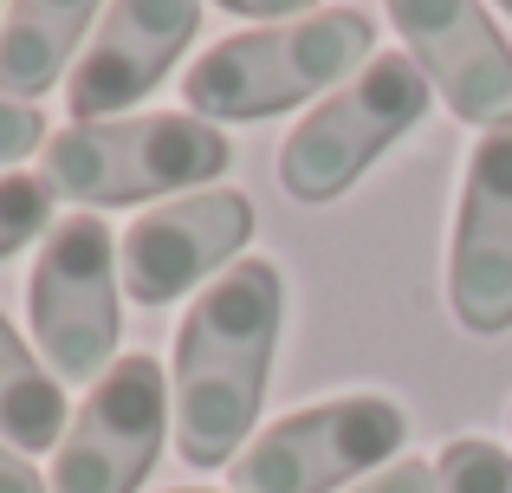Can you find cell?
I'll use <instances>...</instances> for the list:
<instances>
[{"label": "cell", "instance_id": "9a60e30c", "mask_svg": "<svg viewBox=\"0 0 512 493\" xmlns=\"http://www.w3.org/2000/svg\"><path fill=\"white\" fill-rule=\"evenodd\" d=\"M39 234H52V182L7 169L0 176V260L20 253L26 241H39Z\"/></svg>", "mask_w": 512, "mask_h": 493}, {"label": "cell", "instance_id": "7402d4cb", "mask_svg": "<svg viewBox=\"0 0 512 493\" xmlns=\"http://www.w3.org/2000/svg\"><path fill=\"white\" fill-rule=\"evenodd\" d=\"M0 7H7V0H0Z\"/></svg>", "mask_w": 512, "mask_h": 493}, {"label": "cell", "instance_id": "7a4b0ae2", "mask_svg": "<svg viewBox=\"0 0 512 493\" xmlns=\"http://www.w3.org/2000/svg\"><path fill=\"white\" fill-rule=\"evenodd\" d=\"M376 59V20L357 7H325L305 20H279L260 33H234L208 46L182 72V98L208 124H253L357 78Z\"/></svg>", "mask_w": 512, "mask_h": 493}, {"label": "cell", "instance_id": "8fae6325", "mask_svg": "<svg viewBox=\"0 0 512 493\" xmlns=\"http://www.w3.org/2000/svg\"><path fill=\"white\" fill-rule=\"evenodd\" d=\"M195 33H201V0H111L85 59L65 78V111L78 124H104L111 111L143 104Z\"/></svg>", "mask_w": 512, "mask_h": 493}, {"label": "cell", "instance_id": "44dd1931", "mask_svg": "<svg viewBox=\"0 0 512 493\" xmlns=\"http://www.w3.org/2000/svg\"><path fill=\"white\" fill-rule=\"evenodd\" d=\"M182 493H195V487H182Z\"/></svg>", "mask_w": 512, "mask_h": 493}, {"label": "cell", "instance_id": "9c48e42d", "mask_svg": "<svg viewBox=\"0 0 512 493\" xmlns=\"http://www.w3.org/2000/svg\"><path fill=\"white\" fill-rule=\"evenodd\" d=\"M253 241V202L240 189H195L182 202H163L156 215H137L117 247L124 292L137 305H169L201 279H221L227 260Z\"/></svg>", "mask_w": 512, "mask_h": 493}, {"label": "cell", "instance_id": "3957f363", "mask_svg": "<svg viewBox=\"0 0 512 493\" xmlns=\"http://www.w3.org/2000/svg\"><path fill=\"white\" fill-rule=\"evenodd\" d=\"M227 163H234L227 137L195 111L104 117V124H72L46 143L52 195L78 208H130L156 195L208 189Z\"/></svg>", "mask_w": 512, "mask_h": 493}, {"label": "cell", "instance_id": "e0dca14e", "mask_svg": "<svg viewBox=\"0 0 512 493\" xmlns=\"http://www.w3.org/2000/svg\"><path fill=\"white\" fill-rule=\"evenodd\" d=\"M350 493H441V474L428 461H389L383 474H370V481L350 487Z\"/></svg>", "mask_w": 512, "mask_h": 493}, {"label": "cell", "instance_id": "ffe728a7", "mask_svg": "<svg viewBox=\"0 0 512 493\" xmlns=\"http://www.w3.org/2000/svg\"><path fill=\"white\" fill-rule=\"evenodd\" d=\"M500 7H506V13H512V0H500Z\"/></svg>", "mask_w": 512, "mask_h": 493}, {"label": "cell", "instance_id": "8992f818", "mask_svg": "<svg viewBox=\"0 0 512 493\" xmlns=\"http://www.w3.org/2000/svg\"><path fill=\"white\" fill-rule=\"evenodd\" d=\"M117 241L98 215H65L46 234L26 286V312H33V338L52 377L65 383H98L117 364Z\"/></svg>", "mask_w": 512, "mask_h": 493}, {"label": "cell", "instance_id": "5bb4252c", "mask_svg": "<svg viewBox=\"0 0 512 493\" xmlns=\"http://www.w3.org/2000/svg\"><path fill=\"white\" fill-rule=\"evenodd\" d=\"M441 493H512V455L480 435H454L435 461Z\"/></svg>", "mask_w": 512, "mask_h": 493}, {"label": "cell", "instance_id": "ba28073f", "mask_svg": "<svg viewBox=\"0 0 512 493\" xmlns=\"http://www.w3.org/2000/svg\"><path fill=\"white\" fill-rule=\"evenodd\" d=\"M448 305L474 338L512 331V124L480 130L454 202Z\"/></svg>", "mask_w": 512, "mask_h": 493}, {"label": "cell", "instance_id": "277c9868", "mask_svg": "<svg viewBox=\"0 0 512 493\" xmlns=\"http://www.w3.org/2000/svg\"><path fill=\"white\" fill-rule=\"evenodd\" d=\"M428 91L435 85L422 78V65L409 52H376L357 78H344L318 111H305L292 124L286 150H279L286 195L305 208L338 202L389 143H402L428 117Z\"/></svg>", "mask_w": 512, "mask_h": 493}, {"label": "cell", "instance_id": "5b68a950", "mask_svg": "<svg viewBox=\"0 0 512 493\" xmlns=\"http://www.w3.org/2000/svg\"><path fill=\"white\" fill-rule=\"evenodd\" d=\"M409 442V416L389 396H331L292 409L260 429L234 455V493H331L344 481H370Z\"/></svg>", "mask_w": 512, "mask_h": 493}, {"label": "cell", "instance_id": "6da1fadb", "mask_svg": "<svg viewBox=\"0 0 512 493\" xmlns=\"http://www.w3.org/2000/svg\"><path fill=\"white\" fill-rule=\"evenodd\" d=\"M286 279L273 260H240L208 279L175 331V448L188 468H227L266 403Z\"/></svg>", "mask_w": 512, "mask_h": 493}, {"label": "cell", "instance_id": "ac0fdd59", "mask_svg": "<svg viewBox=\"0 0 512 493\" xmlns=\"http://www.w3.org/2000/svg\"><path fill=\"white\" fill-rule=\"evenodd\" d=\"M227 13H247V20H305L318 0H214Z\"/></svg>", "mask_w": 512, "mask_h": 493}, {"label": "cell", "instance_id": "30bf717a", "mask_svg": "<svg viewBox=\"0 0 512 493\" xmlns=\"http://www.w3.org/2000/svg\"><path fill=\"white\" fill-rule=\"evenodd\" d=\"M389 20L461 124H512V46L480 0H389Z\"/></svg>", "mask_w": 512, "mask_h": 493}, {"label": "cell", "instance_id": "d6986e66", "mask_svg": "<svg viewBox=\"0 0 512 493\" xmlns=\"http://www.w3.org/2000/svg\"><path fill=\"white\" fill-rule=\"evenodd\" d=\"M0 493H46V481H39V474L26 468V455L7 448V442H0Z\"/></svg>", "mask_w": 512, "mask_h": 493}, {"label": "cell", "instance_id": "2e32d148", "mask_svg": "<svg viewBox=\"0 0 512 493\" xmlns=\"http://www.w3.org/2000/svg\"><path fill=\"white\" fill-rule=\"evenodd\" d=\"M39 143H46V117L20 98H0V176H7V163H26Z\"/></svg>", "mask_w": 512, "mask_h": 493}, {"label": "cell", "instance_id": "7c38bea8", "mask_svg": "<svg viewBox=\"0 0 512 493\" xmlns=\"http://www.w3.org/2000/svg\"><path fill=\"white\" fill-rule=\"evenodd\" d=\"M104 20V0H13L0 20V98H39L52 78H72V52Z\"/></svg>", "mask_w": 512, "mask_h": 493}, {"label": "cell", "instance_id": "52a82bcc", "mask_svg": "<svg viewBox=\"0 0 512 493\" xmlns=\"http://www.w3.org/2000/svg\"><path fill=\"white\" fill-rule=\"evenodd\" d=\"M169 377L156 357L130 351L91 383L52 455V493H137L163 455Z\"/></svg>", "mask_w": 512, "mask_h": 493}, {"label": "cell", "instance_id": "4fadbf2b", "mask_svg": "<svg viewBox=\"0 0 512 493\" xmlns=\"http://www.w3.org/2000/svg\"><path fill=\"white\" fill-rule=\"evenodd\" d=\"M65 429H72V416H65L59 377L0 318V442L20 448V455H46V448L65 442Z\"/></svg>", "mask_w": 512, "mask_h": 493}]
</instances>
